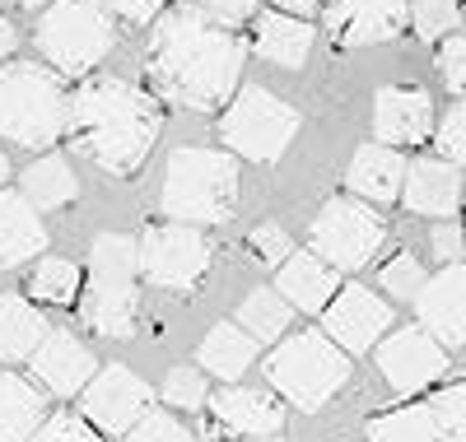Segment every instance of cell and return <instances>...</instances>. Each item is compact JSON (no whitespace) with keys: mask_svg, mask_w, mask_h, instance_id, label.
I'll return each instance as SVG.
<instances>
[{"mask_svg":"<svg viewBox=\"0 0 466 442\" xmlns=\"http://www.w3.org/2000/svg\"><path fill=\"white\" fill-rule=\"evenodd\" d=\"M145 75L159 85L164 98H173L182 107L215 112L238 89L243 43L228 28V19H219L201 5H177L149 28Z\"/></svg>","mask_w":466,"mask_h":442,"instance_id":"cell-1","label":"cell"},{"mask_svg":"<svg viewBox=\"0 0 466 442\" xmlns=\"http://www.w3.org/2000/svg\"><path fill=\"white\" fill-rule=\"evenodd\" d=\"M159 131H164L159 98L131 85V79H89L70 98V126H66L70 145L112 177H131L149 158Z\"/></svg>","mask_w":466,"mask_h":442,"instance_id":"cell-2","label":"cell"},{"mask_svg":"<svg viewBox=\"0 0 466 442\" xmlns=\"http://www.w3.org/2000/svg\"><path fill=\"white\" fill-rule=\"evenodd\" d=\"M164 210L177 224H224L238 210V164L224 149L182 145L164 168Z\"/></svg>","mask_w":466,"mask_h":442,"instance_id":"cell-3","label":"cell"},{"mask_svg":"<svg viewBox=\"0 0 466 442\" xmlns=\"http://www.w3.org/2000/svg\"><path fill=\"white\" fill-rule=\"evenodd\" d=\"M70 126V98L56 75L37 61H10L0 70V140L24 149H52Z\"/></svg>","mask_w":466,"mask_h":442,"instance_id":"cell-4","label":"cell"},{"mask_svg":"<svg viewBox=\"0 0 466 442\" xmlns=\"http://www.w3.org/2000/svg\"><path fill=\"white\" fill-rule=\"evenodd\" d=\"M266 377L294 410L313 415L350 382V354L327 331H299L270 349Z\"/></svg>","mask_w":466,"mask_h":442,"instance_id":"cell-5","label":"cell"},{"mask_svg":"<svg viewBox=\"0 0 466 442\" xmlns=\"http://www.w3.org/2000/svg\"><path fill=\"white\" fill-rule=\"evenodd\" d=\"M37 52H43L61 75H89L116 43L112 15L98 0H56L37 19Z\"/></svg>","mask_w":466,"mask_h":442,"instance_id":"cell-6","label":"cell"},{"mask_svg":"<svg viewBox=\"0 0 466 442\" xmlns=\"http://www.w3.org/2000/svg\"><path fill=\"white\" fill-rule=\"evenodd\" d=\"M299 136V112L270 89H243L219 116V140L224 149L252 158V164H276Z\"/></svg>","mask_w":466,"mask_h":442,"instance_id":"cell-7","label":"cell"},{"mask_svg":"<svg viewBox=\"0 0 466 442\" xmlns=\"http://www.w3.org/2000/svg\"><path fill=\"white\" fill-rule=\"evenodd\" d=\"M382 237H387V224L373 215L369 200L336 196L318 210L313 228H308V247H313L322 261H331L336 270H360L378 256Z\"/></svg>","mask_w":466,"mask_h":442,"instance_id":"cell-8","label":"cell"},{"mask_svg":"<svg viewBox=\"0 0 466 442\" xmlns=\"http://www.w3.org/2000/svg\"><path fill=\"white\" fill-rule=\"evenodd\" d=\"M210 261L215 247L197 224H149L140 237V275L159 289H197Z\"/></svg>","mask_w":466,"mask_h":442,"instance_id":"cell-9","label":"cell"},{"mask_svg":"<svg viewBox=\"0 0 466 442\" xmlns=\"http://www.w3.org/2000/svg\"><path fill=\"white\" fill-rule=\"evenodd\" d=\"M378 368L392 391L415 396L448 373V345H439L424 326H406L397 336L378 340Z\"/></svg>","mask_w":466,"mask_h":442,"instance_id":"cell-10","label":"cell"},{"mask_svg":"<svg viewBox=\"0 0 466 442\" xmlns=\"http://www.w3.org/2000/svg\"><path fill=\"white\" fill-rule=\"evenodd\" d=\"M149 400H154V391L145 377H136L127 364H112L85 387V419L94 428H103L107 437H116V433L127 437L145 419Z\"/></svg>","mask_w":466,"mask_h":442,"instance_id":"cell-11","label":"cell"},{"mask_svg":"<svg viewBox=\"0 0 466 442\" xmlns=\"http://www.w3.org/2000/svg\"><path fill=\"white\" fill-rule=\"evenodd\" d=\"M406 0H322V24L336 47L392 43L406 28Z\"/></svg>","mask_w":466,"mask_h":442,"instance_id":"cell-12","label":"cell"},{"mask_svg":"<svg viewBox=\"0 0 466 442\" xmlns=\"http://www.w3.org/2000/svg\"><path fill=\"white\" fill-rule=\"evenodd\" d=\"M387 326H392V307H387L382 298H373V289H364V285H340V294H336L331 307L322 312V331H327L345 354L373 349Z\"/></svg>","mask_w":466,"mask_h":442,"instance_id":"cell-13","label":"cell"},{"mask_svg":"<svg viewBox=\"0 0 466 442\" xmlns=\"http://www.w3.org/2000/svg\"><path fill=\"white\" fill-rule=\"evenodd\" d=\"M85 326L103 340H131L140 326V285L136 275H94L80 294Z\"/></svg>","mask_w":466,"mask_h":442,"instance_id":"cell-14","label":"cell"},{"mask_svg":"<svg viewBox=\"0 0 466 442\" xmlns=\"http://www.w3.org/2000/svg\"><path fill=\"white\" fill-rule=\"evenodd\" d=\"M373 136L378 145H424L434 136V98L420 85H387L373 98Z\"/></svg>","mask_w":466,"mask_h":442,"instance_id":"cell-15","label":"cell"},{"mask_svg":"<svg viewBox=\"0 0 466 442\" xmlns=\"http://www.w3.org/2000/svg\"><path fill=\"white\" fill-rule=\"evenodd\" d=\"M415 312H420V326L439 345L448 349L466 345V266L457 261L424 279V289L415 294Z\"/></svg>","mask_w":466,"mask_h":442,"instance_id":"cell-16","label":"cell"},{"mask_svg":"<svg viewBox=\"0 0 466 442\" xmlns=\"http://www.w3.org/2000/svg\"><path fill=\"white\" fill-rule=\"evenodd\" d=\"M28 368H33L37 382H43V391H52V396H75V391H85L98 377L94 349L75 331H61V326H52V336L37 345V354L28 358Z\"/></svg>","mask_w":466,"mask_h":442,"instance_id":"cell-17","label":"cell"},{"mask_svg":"<svg viewBox=\"0 0 466 442\" xmlns=\"http://www.w3.org/2000/svg\"><path fill=\"white\" fill-rule=\"evenodd\" d=\"M206 415L215 433H233V437H270L285 428L280 400L257 387H224L219 396H210Z\"/></svg>","mask_w":466,"mask_h":442,"instance_id":"cell-18","label":"cell"},{"mask_svg":"<svg viewBox=\"0 0 466 442\" xmlns=\"http://www.w3.org/2000/svg\"><path fill=\"white\" fill-rule=\"evenodd\" d=\"M406 168L410 164L392 145H364V149H355V158H350L345 186L360 200H369V206H392V200H401V191H406Z\"/></svg>","mask_w":466,"mask_h":442,"instance_id":"cell-19","label":"cell"},{"mask_svg":"<svg viewBox=\"0 0 466 442\" xmlns=\"http://www.w3.org/2000/svg\"><path fill=\"white\" fill-rule=\"evenodd\" d=\"M313 24L299 19V15H285V10H261L252 19V52L270 65H285V70H299L313 56Z\"/></svg>","mask_w":466,"mask_h":442,"instance_id":"cell-20","label":"cell"},{"mask_svg":"<svg viewBox=\"0 0 466 442\" xmlns=\"http://www.w3.org/2000/svg\"><path fill=\"white\" fill-rule=\"evenodd\" d=\"M47 247V228L37 219V206L24 191L0 186V270H19Z\"/></svg>","mask_w":466,"mask_h":442,"instance_id":"cell-21","label":"cell"},{"mask_svg":"<svg viewBox=\"0 0 466 442\" xmlns=\"http://www.w3.org/2000/svg\"><path fill=\"white\" fill-rule=\"evenodd\" d=\"M406 210L430 215V219H448L461 206V173L448 158H420V164L406 168Z\"/></svg>","mask_w":466,"mask_h":442,"instance_id":"cell-22","label":"cell"},{"mask_svg":"<svg viewBox=\"0 0 466 442\" xmlns=\"http://www.w3.org/2000/svg\"><path fill=\"white\" fill-rule=\"evenodd\" d=\"M276 289L299 307V312H327L331 298L340 294V279H336V266L322 261L318 252H299L280 266V279Z\"/></svg>","mask_w":466,"mask_h":442,"instance_id":"cell-23","label":"cell"},{"mask_svg":"<svg viewBox=\"0 0 466 442\" xmlns=\"http://www.w3.org/2000/svg\"><path fill=\"white\" fill-rule=\"evenodd\" d=\"M47 419V396L37 382L0 368V442H28Z\"/></svg>","mask_w":466,"mask_h":442,"instance_id":"cell-24","label":"cell"},{"mask_svg":"<svg viewBox=\"0 0 466 442\" xmlns=\"http://www.w3.org/2000/svg\"><path fill=\"white\" fill-rule=\"evenodd\" d=\"M47 336H52V326H47V316L37 312V303H28L19 294H0V364L33 358Z\"/></svg>","mask_w":466,"mask_h":442,"instance_id":"cell-25","label":"cell"},{"mask_svg":"<svg viewBox=\"0 0 466 442\" xmlns=\"http://www.w3.org/2000/svg\"><path fill=\"white\" fill-rule=\"evenodd\" d=\"M252 358H257V336L243 331L238 321H219L197 349V364L206 373H215L219 382H238L252 368Z\"/></svg>","mask_w":466,"mask_h":442,"instance_id":"cell-26","label":"cell"},{"mask_svg":"<svg viewBox=\"0 0 466 442\" xmlns=\"http://www.w3.org/2000/svg\"><path fill=\"white\" fill-rule=\"evenodd\" d=\"M75 191H80V182H75V173H70V164L61 154H43V158H33V164L24 168V196L33 200L37 210L70 206Z\"/></svg>","mask_w":466,"mask_h":442,"instance_id":"cell-27","label":"cell"},{"mask_svg":"<svg viewBox=\"0 0 466 442\" xmlns=\"http://www.w3.org/2000/svg\"><path fill=\"white\" fill-rule=\"evenodd\" d=\"M85 294V270L66 261V256H47L37 261L28 275V298L52 303V307H75V298Z\"/></svg>","mask_w":466,"mask_h":442,"instance_id":"cell-28","label":"cell"},{"mask_svg":"<svg viewBox=\"0 0 466 442\" xmlns=\"http://www.w3.org/2000/svg\"><path fill=\"white\" fill-rule=\"evenodd\" d=\"M289 316H294V303H289L280 289H257V294H248L243 307H238V326L252 331V336L266 345V340H280V336L289 331Z\"/></svg>","mask_w":466,"mask_h":442,"instance_id":"cell-29","label":"cell"},{"mask_svg":"<svg viewBox=\"0 0 466 442\" xmlns=\"http://www.w3.org/2000/svg\"><path fill=\"white\" fill-rule=\"evenodd\" d=\"M369 442H443L430 406H401L369 424Z\"/></svg>","mask_w":466,"mask_h":442,"instance_id":"cell-30","label":"cell"},{"mask_svg":"<svg viewBox=\"0 0 466 442\" xmlns=\"http://www.w3.org/2000/svg\"><path fill=\"white\" fill-rule=\"evenodd\" d=\"M89 266L94 275H140V243L122 233H103L89 252Z\"/></svg>","mask_w":466,"mask_h":442,"instance_id":"cell-31","label":"cell"},{"mask_svg":"<svg viewBox=\"0 0 466 442\" xmlns=\"http://www.w3.org/2000/svg\"><path fill=\"white\" fill-rule=\"evenodd\" d=\"M430 415L443 442H466V377L448 382L434 400H430Z\"/></svg>","mask_w":466,"mask_h":442,"instance_id":"cell-32","label":"cell"},{"mask_svg":"<svg viewBox=\"0 0 466 442\" xmlns=\"http://www.w3.org/2000/svg\"><path fill=\"white\" fill-rule=\"evenodd\" d=\"M378 285L392 294V298H415L420 289H424V266H420V256L415 252H392L382 266H378Z\"/></svg>","mask_w":466,"mask_h":442,"instance_id":"cell-33","label":"cell"},{"mask_svg":"<svg viewBox=\"0 0 466 442\" xmlns=\"http://www.w3.org/2000/svg\"><path fill=\"white\" fill-rule=\"evenodd\" d=\"M248 256H252V266H261V270H270V266H285L289 256H294V243H289V233L280 228V224H257L252 233H248Z\"/></svg>","mask_w":466,"mask_h":442,"instance_id":"cell-34","label":"cell"},{"mask_svg":"<svg viewBox=\"0 0 466 442\" xmlns=\"http://www.w3.org/2000/svg\"><path fill=\"white\" fill-rule=\"evenodd\" d=\"M28 442H107L103 428H94L85 415H70V410H56L43 419V428H37Z\"/></svg>","mask_w":466,"mask_h":442,"instance_id":"cell-35","label":"cell"},{"mask_svg":"<svg viewBox=\"0 0 466 442\" xmlns=\"http://www.w3.org/2000/svg\"><path fill=\"white\" fill-rule=\"evenodd\" d=\"M415 33L424 37V43H439V37H448L461 19L457 0H415Z\"/></svg>","mask_w":466,"mask_h":442,"instance_id":"cell-36","label":"cell"},{"mask_svg":"<svg viewBox=\"0 0 466 442\" xmlns=\"http://www.w3.org/2000/svg\"><path fill=\"white\" fill-rule=\"evenodd\" d=\"M164 400L173 410H206L210 396H206V377L197 368H173L164 382Z\"/></svg>","mask_w":466,"mask_h":442,"instance_id":"cell-37","label":"cell"},{"mask_svg":"<svg viewBox=\"0 0 466 442\" xmlns=\"http://www.w3.org/2000/svg\"><path fill=\"white\" fill-rule=\"evenodd\" d=\"M122 442H191V433H187V424H182L177 415H168V410H145V419H140Z\"/></svg>","mask_w":466,"mask_h":442,"instance_id":"cell-38","label":"cell"},{"mask_svg":"<svg viewBox=\"0 0 466 442\" xmlns=\"http://www.w3.org/2000/svg\"><path fill=\"white\" fill-rule=\"evenodd\" d=\"M434 145H439V154L448 158V164L466 168V103L448 107V116H443V126L434 131Z\"/></svg>","mask_w":466,"mask_h":442,"instance_id":"cell-39","label":"cell"},{"mask_svg":"<svg viewBox=\"0 0 466 442\" xmlns=\"http://www.w3.org/2000/svg\"><path fill=\"white\" fill-rule=\"evenodd\" d=\"M439 75H443V85L452 94L466 98V37H448V43L439 47Z\"/></svg>","mask_w":466,"mask_h":442,"instance_id":"cell-40","label":"cell"},{"mask_svg":"<svg viewBox=\"0 0 466 442\" xmlns=\"http://www.w3.org/2000/svg\"><path fill=\"white\" fill-rule=\"evenodd\" d=\"M430 243H434V256L443 261V266H457L461 261V252H466V233H461V224H434V233H430Z\"/></svg>","mask_w":466,"mask_h":442,"instance_id":"cell-41","label":"cell"},{"mask_svg":"<svg viewBox=\"0 0 466 442\" xmlns=\"http://www.w3.org/2000/svg\"><path fill=\"white\" fill-rule=\"evenodd\" d=\"M98 5L116 19H127V24H149L154 15H159L168 0H98Z\"/></svg>","mask_w":466,"mask_h":442,"instance_id":"cell-42","label":"cell"},{"mask_svg":"<svg viewBox=\"0 0 466 442\" xmlns=\"http://www.w3.org/2000/svg\"><path fill=\"white\" fill-rule=\"evenodd\" d=\"M197 5L210 10V15H219V19H243V15H252L257 0H197Z\"/></svg>","mask_w":466,"mask_h":442,"instance_id":"cell-43","label":"cell"},{"mask_svg":"<svg viewBox=\"0 0 466 442\" xmlns=\"http://www.w3.org/2000/svg\"><path fill=\"white\" fill-rule=\"evenodd\" d=\"M270 5H276V10H285V15H299V19H308V15H313V10L322 5V0H270Z\"/></svg>","mask_w":466,"mask_h":442,"instance_id":"cell-44","label":"cell"},{"mask_svg":"<svg viewBox=\"0 0 466 442\" xmlns=\"http://www.w3.org/2000/svg\"><path fill=\"white\" fill-rule=\"evenodd\" d=\"M15 43H19V33H15V24L0 15V61H5L10 52H15Z\"/></svg>","mask_w":466,"mask_h":442,"instance_id":"cell-45","label":"cell"},{"mask_svg":"<svg viewBox=\"0 0 466 442\" xmlns=\"http://www.w3.org/2000/svg\"><path fill=\"white\" fill-rule=\"evenodd\" d=\"M5 177H10V158H5V149H0V186H5Z\"/></svg>","mask_w":466,"mask_h":442,"instance_id":"cell-46","label":"cell"},{"mask_svg":"<svg viewBox=\"0 0 466 442\" xmlns=\"http://www.w3.org/2000/svg\"><path fill=\"white\" fill-rule=\"evenodd\" d=\"M15 5H24V10H37V5H56V0H15Z\"/></svg>","mask_w":466,"mask_h":442,"instance_id":"cell-47","label":"cell"},{"mask_svg":"<svg viewBox=\"0 0 466 442\" xmlns=\"http://www.w3.org/2000/svg\"><path fill=\"white\" fill-rule=\"evenodd\" d=\"M238 442H285L280 433H270V437H238Z\"/></svg>","mask_w":466,"mask_h":442,"instance_id":"cell-48","label":"cell"}]
</instances>
